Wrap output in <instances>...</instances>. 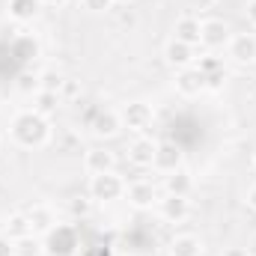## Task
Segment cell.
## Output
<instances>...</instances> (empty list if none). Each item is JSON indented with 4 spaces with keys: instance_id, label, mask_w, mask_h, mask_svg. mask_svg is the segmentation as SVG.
I'll list each match as a JSON object with an SVG mask.
<instances>
[{
    "instance_id": "obj_1",
    "label": "cell",
    "mask_w": 256,
    "mask_h": 256,
    "mask_svg": "<svg viewBox=\"0 0 256 256\" xmlns=\"http://www.w3.org/2000/svg\"><path fill=\"white\" fill-rule=\"evenodd\" d=\"M9 137L21 149H42L51 140V122L39 110H21L9 122Z\"/></svg>"
},
{
    "instance_id": "obj_2",
    "label": "cell",
    "mask_w": 256,
    "mask_h": 256,
    "mask_svg": "<svg viewBox=\"0 0 256 256\" xmlns=\"http://www.w3.org/2000/svg\"><path fill=\"white\" fill-rule=\"evenodd\" d=\"M122 196H126V179H122L116 170L90 176V200H92V202L108 206V202H116V200H122Z\"/></svg>"
},
{
    "instance_id": "obj_3",
    "label": "cell",
    "mask_w": 256,
    "mask_h": 256,
    "mask_svg": "<svg viewBox=\"0 0 256 256\" xmlns=\"http://www.w3.org/2000/svg\"><path fill=\"white\" fill-rule=\"evenodd\" d=\"M78 248H80V242H78V230L72 224H57L45 236V254L51 256H74Z\"/></svg>"
},
{
    "instance_id": "obj_4",
    "label": "cell",
    "mask_w": 256,
    "mask_h": 256,
    "mask_svg": "<svg viewBox=\"0 0 256 256\" xmlns=\"http://www.w3.org/2000/svg\"><path fill=\"white\" fill-rule=\"evenodd\" d=\"M120 120H122V128L143 134L146 128L152 126V120H155V108L149 102H143V98H134V102H126L120 108Z\"/></svg>"
},
{
    "instance_id": "obj_5",
    "label": "cell",
    "mask_w": 256,
    "mask_h": 256,
    "mask_svg": "<svg viewBox=\"0 0 256 256\" xmlns=\"http://www.w3.org/2000/svg\"><path fill=\"white\" fill-rule=\"evenodd\" d=\"M226 60L236 66L256 63V33H232L226 42Z\"/></svg>"
},
{
    "instance_id": "obj_6",
    "label": "cell",
    "mask_w": 256,
    "mask_h": 256,
    "mask_svg": "<svg viewBox=\"0 0 256 256\" xmlns=\"http://www.w3.org/2000/svg\"><path fill=\"white\" fill-rule=\"evenodd\" d=\"M182 167H185V152H182V146L173 143V140H161L158 149H155L152 170H158L161 176H167V173H176V170H182Z\"/></svg>"
},
{
    "instance_id": "obj_7",
    "label": "cell",
    "mask_w": 256,
    "mask_h": 256,
    "mask_svg": "<svg viewBox=\"0 0 256 256\" xmlns=\"http://www.w3.org/2000/svg\"><path fill=\"white\" fill-rule=\"evenodd\" d=\"M230 36H232V27L224 18H206L200 30V45L208 51H218V48H226Z\"/></svg>"
},
{
    "instance_id": "obj_8",
    "label": "cell",
    "mask_w": 256,
    "mask_h": 256,
    "mask_svg": "<svg viewBox=\"0 0 256 256\" xmlns=\"http://www.w3.org/2000/svg\"><path fill=\"white\" fill-rule=\"evenodd\" d=\"M158 208V218L164 224H185L191 218V200L188 196H173V194H164V200L155 202Z\"/></svg>"
},
{
    "instance_id": "obj_9",
    "label": "cell",
    "mask_w": 256,
    "mask_h": 256,
    "mask_svg": "<svg viewBox=\"0 0 256 256\" xmlns=\"http://www.w3.org/2000/svg\"><path fill=\"white\" fill-rule=\"evenodd\" d=\"M126 200H128L131 208L149 212V208L158 202V188H155V182H149V179H137V182L126 185Z\"/></svg>"
},
{
    "instance_id": "obj_10",
    "label": "cell",
    "mask_w": 256,
    "mask_h": 256,
    "mask_svg": "<svg viewBox=\"0 0 256 256\" xmlns=\"http://www.w3.org/2000/svg\"><path fill=\"white\" fill-rule=\"evenodd\" d=\"M155 149H158V143H155L152 137H146V134L134 137V140L128 143V149H126L128 164H134V167H140V170L152 167V161H155Z\"/></svg>"
},
{
    "instance_id": "obj_11",
    "label": "cell",
    "mask_w": 256,
    "mask_h": 256,
    "mask_svg": "<svg viewBox=\"0 0 256 256\" xmlns=\"http://www.w3.org/2000/svg\"><path fill=\"white\" fill-rule=\"evenodd\" d=\"M173 90H176L182 98H196V96L206 90V78L200 74L196 66H191V68H179L176 78H173Z\"/></svg>"
},
{
    "instance_id": "obj_12",
    "label": "cell",
    "mask_w": 256,
    "mask_h": 256,
    "mask_svg": "<svg viewBox=\"0 0 256 256\" xmlns=\"http://www.w3.org/2000/svg\"><path fill=\"white\" fill-rule=\"evenodd\" d=\"M84 170L90 176H98V173H110L116 170V152L104 149V146H92L84 152Z\"/></svg>"
},
{
    "instance_id": "obj_13",
    "label": "cell",
    "mask_w": 256,
    "mask_h": 256,
    "mask_svg": "<svg viewBox=\"0 0 256 256\" xmlns=\"http://www.w3.org/2000/svg\"><path fill=\"white\" fill-rule=\"evenodd\" d=\"M164 60L173 66L176 72L179 68H191L196 63V45H188V42H179V39H170L164 45Z\"/></svg>"
},
{
    "instance_id": "obj_14",
    "label": "cell",
    "mask_w": 256,
    "mask_h": 256,
    "mask_svg": "<svg viewBox=\"0 0 256 256\" xmlns=\"http://www.w3.org/2000/svg\"><path fill=\"white\" fill-rule=\"evenodd\" d=\"M122 131V120H120V110H98L96 120L90 122V134L96 140H110Z\"/></svg>"
},
{
    "instance_id": "obj_15",
    "label": "cell",
    "mask_w": 256,
    "mask_h": 256,
    "mask_svg": "<svg viewBox=\"0 0 256 256\" xmlns=\"http://www.w3.org/2000/svg\"><path fill=\"white\" fill-rule=\"evenodd\" d=\"M24 214H27V220H30V226H33L36 236H48L57 226V214H54V208L48 202H33Z\"/></svg>"
},
{
    "instance_id": "obj_16",
    "label": "cell",
    "mask_w": 256,
    "mask_h": 256,
    "mask_svg": "<svg viewBox=\"0 0 256 256\" xmlns=\"http://www.w3.org/2000/svg\"><path fill=\"white\" fill-rule=\"evenodd\" d=\"M167 254L170 256H202L206 254V244L194 232H176L170 238V244H167Z\"/></svg>"
},
{
    "instance_id": "obj_17",
    "label": "cell",
    "mask_w": 256,
    "mask_h": 256,
    "mask_svg": "<svg viewBox=\"0 0 256 256\" xmlns=\"http://www.w3.org/2000/svg\"><path fill=\"white\" fill-rule=\"evenodd\" d=\"M200 30H202V21L196 15H182L173 24V39L188 42V45H200Z\"/></svg>"
},
{
    "instance_id": "obj_18",
    "label": "cell",
    "mask_w": 256,
    "mask_h": 256,
    "mask_svg": "<svg viewBox=\"0 0 256 256\" xmlns=\"http://www.w3.org/2000/svg\"><path fill=\"white\" fill-rule=\"evenodd\" d=\"M6 12H9L12 21L27 24V21H33L42 12V0H9L6 3Z\"/></svg>"
},
{
    "instance_id": "obj_19",
    "label": "cell",
    "mask_w": 256,
    "mask_h": 256,
    "mask_svg": "<svg viewBox=\"0 0 256 256\" xmlns=\"http://www.w3.org/2000/svg\"><path fill=\"white\" fill-rule=\"evenodd\" d=\"M194 191V176L182 167L176 173H167L164 176V194H173V196H191Z\"/></svg>"
},
{
    "instance_id": "obj_20",
    "label": "cell",
    "mask_w": 256,
    "mask_h": 256,
    "mask_svg": "<svg viewBox=\"0 0 256 256\" xmlns=\"http://www.w3.org/2000/svg\"><path fill=\"white\" fill-rule=\"evenodd\" d=\"M24 236H33V226H30L27 214H24V212H15V214H9V218L3 220V238L15 242V238H24Z\"/></svg>"
},
{
    "instance_id": "obj_21",
    "label": "cell",
    "mask_w": 256,
    "mask_h": 256,
    "mask_svg": "<svg viewBox=\"0 0 256 256\" xmlns=\"http://www.w3.org/2000/svg\"><path fill=\"white\" fill-rule=\"evenodd\" d=\"M60 102H63L60 92H51V90H36L33 92V110H39L42 116H51L60 108Z\"/></svg>"
},
{
    "instance_id": "obj_22",
    "label": "cell",
    "mask_w": 256,
    "mask_h": 256,
    "mask_svg": "<svg viewBox=\"0 0 256 256\" xmlns=\"http://www.w3.org/2000/svg\"><path fill=\"white\" fill-rule=\"evenodd\" d=\"M42 254H45V242H39L36 232L12 242V256H42Z\"/></svg>"
},
{
    "instance_id": "obj_23",
    "label": "cell",
    "mask_w": 256,
    "mask_h": 256,
    "mask_svg": "<svg viewBox=\"0 0 256 256\" xmlns=\"http://www.w3.org/2000/svg\"><path fill=\"white\" fill-rule=\"evenodd\" d=\"M36 78H39V90H51V92H60L63 84H66V78L60 72H54V68H48V72H42Z\"/></svg>"
},
{
    "instance_id": "obj_24",
    "label": "cell",
    "mask_w": 256,
    "mask_h": 256,
    "mask_svg": "<svg viewBox=\"0 0 256 256\" xmlns=\"http://www.w3.org/2000/svg\"><path fill=\"white\" fill-rule=\"evenodd\" d=\"M68 208H72V218H86L92 212V200L90 196H74Z\"/></svg>"
},
{
    "instance_id": "obj_25",
    "label": "cell",
    "mask_w": 256,
    "mask_h": 256,
    "mask_svg": "<svg viewBox=\"0 0 256 256\" xmlns=\"http://www.w3.org/2000/svg\"><path fill=\"white\" fill-rule=\"evenodd\" d=\"M116 3L114 0H84V9L92 12V15H102V12H110Z\"/></svg>"
},
{
    "instance_id": "obj_26",
    "label": "cell",
    "mask_w": 256,
    "mask_h": 256,
    "mask_svg": "<svg viewBox=\"0 0 256 256\" xmlns=\"http://www.w3.org/2000/svg\"><path fill=\"white\" fill-rule=\"evenodd\" d=\"M18 90L21 92H36L39 90V78L36 74H21L18 78Z\"/></svg>"
},
{
    "instance_id": "obj_27",
    "label": "cell",
    "mask_w": 256,
    "mask_h": 256,
    "mask_svg": "<svg viewBox=\"0 0 256 256\" xmlns=\"http://www.w3.org/2000/svg\"><path fill=\"white\" fill-rule=\"evenodd\" d=\"M244 202H248V208H250V212L256 214V182L250 185V188H248V194H244Z\"/></svg>"
},
{
    "instance_id": "obj_28",
    "label": "cell",
    "mask_w": 256,
    "mask_h": 256,
    "mask_svg": "<svg viewBox=\"0 0 256 256\" xmlns=\"http://www.w3.org/2000/svg\"><path fill=\"white\" fill-rule=\"evenodd\" d=\"M60 96H68V98H72V96H78V84H74L72 78H66V84H63V90H60Z\"/></svg>"
},
{
    "instance_id": "obj_29",
    "label": "cell",
    "mask_w": 256,
    "mask_h": 256,
    "mask_svg": "<svg viewBox=\"0 0 256 256\" xmlns=\"http://www.w3.org/2000/svg\"><path fill=\"white\" fill-rule=\"evenodd\" d=\"M244 15H248V21H250V27L256 30V0H248V6H244Z\"/></svg>"
},
{
    "instance_id": "obj_30",
    "label": "cell",
    "mask_w": 256,
    "mask_h": 256,
    "mask_svg": "<svg viewBox=\"0 0 256 256\" xmlns=\"http://www.w3.org/2000/svg\"><path fill=\"white\" fill-rule=\"evenodd\" d=\"M0 256H12V242H9V238L0 242Z\"/></svg>"
},
{
    "instance_id": "obj_31",
    "label": "cell",
    "mask_w": 256,
    "mask_h": 256,
    "mask_svg": "<svg viewBox=\"0 0 256 256\" xmlns=\"http://www.w3.org/2000/svg\"><path fill=\"white\" fill-rule=\"evenodd\" d=\"M224 256H248V248H230L224 250Z\"/></svg>"
},
{
    "instance_id": "obj_32",
    "label": "cell",
    "mask_w": 256,
    "mask_h": 256,
    "mask_svg": "<svg viewBox=\"0 0 256 256\" xmlns=\"http://www.w3.org/2000/svg\"><path fill=\"white\" fill-rule=\"evenodd\" d=\"M68 0H42V6H66Z\"/></svg>"
},
{
    "instance_id": "obj_33",
    "label": "cell",
    "mask_w": 256,
    "mask_h": 256,
    "mask_svg": "<svg viewBox=\"0 0 256 256\" xmlns=\"http://www.w3.org/2000/svg\"><path fill=\"white\" fill-rule=\"evenodd\" d=\"M248 254H250V256H256V236L250 238V248H248Z\"/></svg>"
},
{
    "instance_id": "obj_34",
    "label": "cell",
    "mask_w": 256,
    "mask_h": 256,
    "mask_svg": "<svg viewBox=\"0 0 256 256\" xmlns=\"http://www.w3.org/2000/svg\"><path fill=\"white\" fill-rule=\"evenodd\" d=\"M114 3H131V0H114Z\"/></svg>"
},
{
    "instance_id": "obj_35",
    "label": "cell",
    "mask_w": 256,
    "mask_h": 256,
    "mask_svg": "<svg viewBox=\"0 0 256 256\" xmlns=\"http://www.w3.org/2000/svg\"><path fill=\"white\" fill-rule=\"evenodd\" d=\"M254 173H256V158H254Z\"/></svg>"
},
{
    "instance_id": "obj_36",
    "label": "cell",
    "mask_w": 256,
    "mask_h": 256,
    "mask_svg": "<svg viewBox=\"0 0 256 256\" xmlns=\"http://www.w3.org/2000/svg\"><path fill=\"white\" fill-rule=\"evenodd\" d=\"M0 146H3V134H0Z\"/></svg>"
},
{
    "instance_id": "obj_37",
    "label": "cell",
    "mask_w": 256,
    "mask_h": 256,
    "mask_svg": "<svg viewBox=\"0 0 256 256\" xmlns=\"http://www.w3.org/2000/svg\"><path fill=\"white\" fill-rule=\"evenodd\" d=\"M248 256H250V254H248Z\"/></svg>"
}]
</instances>
